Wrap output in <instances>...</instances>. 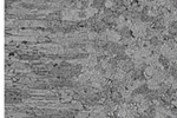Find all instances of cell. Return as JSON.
I'll return each mask as SVG.
<instances>
[{"label": "cell", "mask_w": 177, "mask_h": 118, "mask_svg": "<svg viewBox=\"0 0 177 118\" xmlns=\"http://www.w3.org/2000/svg\"><path fill=\"white\" fill-rule=\"evenodd\" d=\"M98 35H99V34H97L96 32H88V33H87L88 39H91V40H93V39H98Z\"/></svg>", "instance_id": "cell-8"}, {"label": "cell", "mask_w": 177, "mask_h": 118, "mask_svg": "<svg viewBox=\"0 0 177 118\" xmlns=\"http://www.w3.org/2000/svg\"><path fill=\"white\" fill-rule=\"evenodd\" d=\"M116 116L117 117H120V118H126V116H128V111H126L125 109H123L122 106H119L116 110Z\"/></svg>", "instance_id": "cell-5"}, {"label": "cell", "mask_w": 177, "mask_h": 118, "mask_svg": "<svg viewBox=\"0 0 177 118\" xmlns=\"http://www.w3.org/2000/svg\"><path fill=\"white\" fill-rule=\"evenodd\" d=\"M170 51H171V48H170L168 45H165V44H163V45L161 46V55H163L164 57H167V56L170 53Z\"/></svg>", "instance_id": "cell-6"}, {"label": "cell", "mask_w": 177, "mask_h": 118, "mask_svg": "<svg viewBox=\"0 0 177 118\" xmlns=\"http://www.w3.org/2000/svg\"><path fill=\"white\" fill-rule=\"evenodd\" d=\"M72 105H73V108L78 109V110H82V109H83L82 103H79V102H73V103H72Z\"/></svg>", "instance_id": "cell-9"}, {"label": "cell", "mask_w": 177, "mask_h": 118, "mask_svg": "<svg viewBox=\"0 0 177 118\" xmlns=\"http://www.w3.org/2000/svg\"><path fill=\"white\" fill-rule=\"evenodd\" d=\"M132 118H136V117H132Z\"/></svg>", "instance_id": "cell-13"}, {"label": "cell", "mask_w": 177, "mask_h": 118, "mask_svg": "<svg viewBox=\"0 0 177 118\" xmlns=\"http://www.w3.org/2000/svg\"><path fill=\"white\" fill-rule=\"evenodd\" d=\"M171 103H172V106H174V108H177V98H175Z\"/></svg>", "instance_id": "cell-11"}, {"label": "cell", "mask_w": 177, "mask_h": 118, "mask_svg": "<svg viewBox=\"0 0 177 118\" xmlns=\"http://www.w3.org/2000/svg\"><path fill=\"white\" fill-rule=\"evenodd\" d=\"M70 99H71L70 96H64V97H63V100H64V102H67V100H70Z\"/></svg>", "instance_id": "cell-12"}, {"label": "cell", "mask_w": 177, "mask_h": 118, "mask_svg": "<svg viewBox=\"0 0 177 118\" xmlns=\"http://www.w3.org/2000/svg\"><path fill=\"white\" fill-rule=\"evenodd\" d=\"M97 12H98V10H97L96 7H88V8L85 11V14H86L87 17H93V16L97 14Z\"/></svg>", "instance_id": "cell-7"}, {"label": "cell", "mask_w": 177, "mask_h": 118, "mask_svg": "<svg viewBox=\"0 0 177 118\" xmlns=\"http://www.w3.org/2000/svg\"><path fill=\"white\" fill-rule=\"evenodd\" d=\"M154 72H155V69L151 66V65H146L145 69H144V76H145L146 78L152 77V76H154Z\"/></svg>", "instance_id": "cell-4"}, {"label": "cell", "mask_w": 177, "mask_h": 118, "mask_svg": "<svg viewBox=\"0 0 177 118\" xmlns=\"http://www.w3.org/2000/svg\"><path fill=\"white\" fill-rule=\"evenodd\" d=\"M144 97H145V96H144L143 93H135V95L132 96V102L136 103L137 105H138V104H141V103L145 99Z\"/></svg>", "instance_id": "cell-3"}, {"label": "cell", "mask_w": 177, "mask_h": 118, "mask_svg": "<svg viewBox=\"0 0 177 118\" xmlns=\"http://www.w3.org/2000/svg\"><path fill=\"white\" fill-rule=\"evenodd\" d=\"M146 86H148V89L151 90V91H156V90L159 87V83L151 78V79H149V80L146 82Z\"/></svg>", "instance_id": "cell-2"}, {"label": "cell", "mask_w": 177, "mask_h": 118, "mask_svg": "<svg viewBox=\"0 0 177 118\" xmlns=\"http://www.w3.org/2000/svg\"><path fill=\"white\" fill-rule=\"evenodd\" d=\"M115 4H116L115 1H105V7H106V8H111V7H115V6H116Z\"/></svg>", "instance_id": "cell-10"}, {"label": "cell", "mask_w": 177, "mask_h": 118, "mask_svg": "<svg viewBox=\"0 0 177 118\" xmlns=\"http://www.w3.org/2000/svg\"><path fill=\"white\" fill-rule=\"evenodd\" d=\"M108 40L116 44L117 42L120 40V33H118L116 31H108Z\"/></svg>", "instance_id": "cell-1"}]
</instances>
